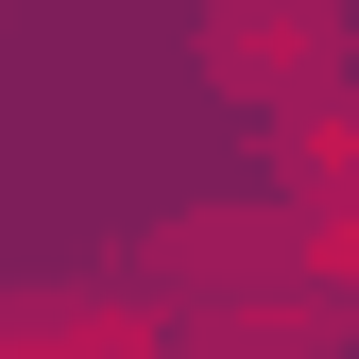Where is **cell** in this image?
Returning a JSON list of instances; mask_svg holds the SVG:
<instances>
[{
  "mask_svg": "<svg viewBox=\"0 0 359 359\" xmlns=\"http://www.w3.org/2000/svg\"><path fill=\"white\" fill-rule=\"evenodd\" d=\"M0 359H189V342L120 291V308H34V325H0Z\"/></svg>",
  "mask_w": 359,
  "mask_h": 359,
  "instance_id": "obj_2",
  "label": "cell"
},
{
  "mask_svg": "<svg viewBox=\"0 0 359 359\" xmlns=\"http://www.w3.org/2000/svg\"><path fill=\"white\" fill-rule=\"evenodd\" d=\"M205 52H222V86H325V0H222Z\"/></svg>",
  "mask_w": 359,
  "mask_h": 359,
  "instance_id": "obj_1",
  "label": "cell"
},
{
  "mask_svg": "<svg viewBox=\"0 0 359 359\" xmlns=\"http://www.w3.org/2000/svg\"><path fill=\"white\" fill-rule=\"evenodd\" d=\"M291 308H308V342H359V189L291 240Z\"/></svg>",
  "mask_w": 359,
  "mask_h": 359,
  "instance_id": "obj_3",
  "label": "cell"
}]
</instances>
